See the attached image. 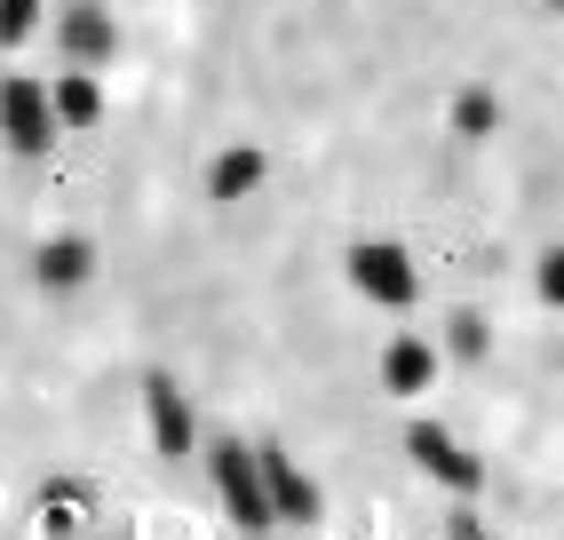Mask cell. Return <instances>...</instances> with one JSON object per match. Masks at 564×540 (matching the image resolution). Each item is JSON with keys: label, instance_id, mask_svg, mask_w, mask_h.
Wrapping results in <instances>:
<instances>
[{"label": "cell", "instance_id": "obj_9", "mask_svg": "<svg viewBox=\"0 0 564 540\" xmlns=\"http://www.w3.org/2000/svg\"><path fill=\"white\" fill-rule=\"evenodd\" d=\"M96 279V239L88 230H56V239L32 247V287L41 294H80Z\"/></svg>", "mask_w": 564, "mask_h": 540}, {"label": "cell", "instance_id": "obj_14", "mask_svg": "<svg viewBox=\"0 0 564 540\" xmlns=\"http://www.w3.org/2000/svg\"><path fill=\"white\" fill-rule=\"evenodd\" d=\"M48 0H0V48H24L32 32H41Z\"/></svg>", "mask_w": 564, "mask_h": 540}, {"label": "cell", "instance_id": "obj_8", "mask_svg": "<svg viewBox=\"0 0 564 540\" xmlns=\"http://www.w3.org/2000/svg\"><path fill=\"white\" fill-rule=\"evenodd\" d=\"M56 48H64V64L96 72V64L120 56V17H111L104 0H64L56 9Z\"/></svg>", "mask_w": 564, "mask_h": 540}, {"label": "cell", "instance_id": "obj_16", "mask_svg": "<svg viewBox=\"0 0 564 540\" xmlns=\"http://www.w3.org/2000/svg\"><path fill=\"white\" fill-rule=\"evenodd\" d=\"M541 9H556V17H564V0H541Z\"/></svg>", "mask_w": 564, "mask_h": 540}, {"label": "cell", "instance_id": "obj_3", "mask_svg": "<svg viewBox=\"0 0 564 540\" xmlns=\"http://www.w3.org/2000/svg\"><path fill=\"white\" fill-rule=\"evenodd\" d=\"M0 143L17 151V160H48L64 143L56 111H48V80H32V72H0Z\"/></svg>", "mask_w": 564, "mask_h": 540}, {"label": "cell", "instance_id": "obj_12", "mask_svg": "<svg viewBox=\"0 0 564 540\" xmlns=\"http://www.w3.org/2000/svg\"><path fill=\"white\" fill-rule=\"evenodd\" d=\"M437 350H445V358H462V366H477L485 350H494V326H485L477 311H445V334H437Z\"/></svg>", "mask_w": 564, "mask_h": 540}, {"label": "cell", "instance_id": "obj_2", "mask_svg": "<svg viewBox=\"0 0 564 540\" xmlns=\"http://www.w3.org/2000/svg\"><path fill=\"white\" fill-rule=\"evenodd\" d=\"M343 270H350V287L373 302V311H413V302H422V262H413L398 239H358L343 255Z\"/></svg>", "mask_w": 564, "mask_h": 540}, {"label": "cell", "instance_id": "obj_15", "mask_svg": "<svg viewBox=\"0 0 564 540\" xmlns=\"http://www.w3.org/2000/svg\"><path fill=\"white\" fill-rule=\"evenodd\" d=\"M533 294L549 302V311H564V239L533 255Z\"/></svg>", "mask_w": 564, "mask_h": 540}, {"label": "cell", "instance_id": "obj_4", "mask_svg": "<svg viewBox=\"0 0 564 540\" xmlns=\"http://www.w3.org/2000/svg\"><path fill=\"white\" fill-rule=\"evenodd\" d=\"M405 461H413L430 485L462 493V500H477L485 477H494V469H485V453H469L454 430H445V421H405Z\"/></svg>", "mask_w": 564, "mask_h": 540}, {"label": "cell", "instance_id": "obj_10", "mask_svg": "<svg viewBox=\"0 0 564 540\" xmlns=\"http://www.w3.org/2000/svg\"><path fill=\"white\" fill-rule=\"evenodd\" d=\"M262 183H271V151H262V143H223L207 160V199L215 207H247Z\"/></svg>", "mask_w": 564, "mask_h": 540}, {"label": "cell", "instance_id": "obj_11", "mask_svg": "<svg viewBox=\"0 0 564 540\" xmlns=\"http://www.w3.org/2000/svg\"><path fill=\"white\" fill-rule=\"evenodd\" d=\"M48 111H56V128H64V136L96 128V120H104V80H96V72H80V64L48 72Z\"/></svg>", "mask_w": 564, "mask_h": 540}, {"label": "cell", "instance_id": "obj_7", "mask_svg": "<svg viewBox=\"0 0 564 540\" xmlns=\"http://www.w3.org/2000/svg\"><path fill=\"white\" fill-rule=\"evenodd\" d=\"M373 374H382V390H390L398 406H413V398H430V390H437L445 350H437V334H390V342H382V358H373Z\"/></svg>", "mask_w": 564, "mask_h": 540}, {"label": "cell", "instance_id": "obj_1", "mask_svg": "<svg viewBox=\"0 0 564 540\" xmlns=\"http://www.w3.org/2000/svg\"><path fill=\"white\" fill-rule=\"evenodd\" d=\"M199 461L223 493V509L239 517V532H271V493H262V461L254 438H199Z\"/></svg>", "mask_w": 564, "mask_h": 540}, {"label": "cell", "instance_id": "obj_6", "mask_svg": "<svg viewBox=\"0 0 564 540\" xmlns=\"http://www.w3.org/2000/svg\"><path fill=\"white\" fill-rule=\"evenodd\" d=\"M143 421H152V453L160 461H199V413H192L175 374H143Z\"/></svg>", "mask_w": 564, "mask_h": 540}, {"label": "cell", "instance_id": "obj_13", "mask_svg": "<svg viewBox=\"0 0 564 540\" xmlns=\"http://www.w3.org/2000/svg\"><path fill=\"white\" fill-rule=\"evenodd\" d=\"M494 128H501V96H494V88H462V96H454V136H462V143H485Z\"/></svg>", "mask_w": 564, "mask_h": 540}, {"label": "cell", "instance_id": "obj_5", "mask_svg": "<svg viewBox=\"0 0 564 540\" xmlns=\"http://www.w3.org/2000/svg\"><path fill=\"white\" fill-rule=\"evenodd\" d=\"M254 461H262V493H271V525H318L326 517V493H318V477L294 461L286 445H271V438H254Z\"/></svg>", "mask_w": 564, "mask_h": 540}]
</instances>
